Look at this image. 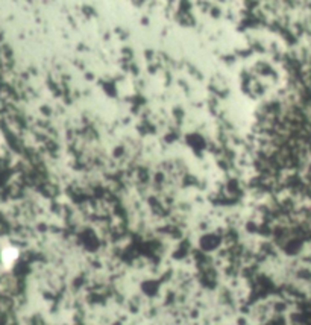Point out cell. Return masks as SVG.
<instances>
[{"label": "cell", "instance_id": "6da1fadb", "mask_svg": "<svg viewBox=\"0 0 311 325\" xmlns=\"http://www.w3.org/2000/svg\"><path fill=\"white\" fill-rule=\"evenodd\" d=\"M15 258H17V251H15V249L8 248V249H5V251H3V261H5L6 264L12 263Z\"/></svg>", "mask_w": 311, "mask_h": 325}]
</instances>
